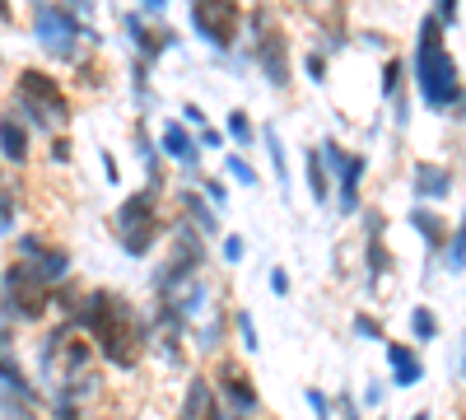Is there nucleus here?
I'll return each mask as SVG.
<instances>
[{
	"mask_svg": "<svg viewBox=\"0 0 466 420\" xmlns=\"http://www.w3.org/2000/svg\"><path fill=\"white\" fill-rule=\"evenodd\" d=\"M197 145H206V149H219V145H224V136H219V131H215V127L206 122V127L197 131Z\"/></svg>",
	"mask_w": 466,
	"mask_h": 420,
	"instance_id": "ea45409f",
	"label": "nucleus"
},
{
	"mask_svg": "<svg viewBox=\"0 0 466 420\" xmlns=\"http://www.w3.org/2000/svg\"><path fill=\"white\" fill-rule=\"evenodd\" d=\"M382 89H387V103L397 108V127H406V98H401V61H397V56L382 66Z\"/></svg>",
	"mask_w": 466,
	"mask_h": 420,
	"instance_id": "b1692460",
	"label": "nucleus"
},
{
	"mask_svg": "<svg viewBox=\"0 0 466 420\" xmlns=\"http://www.w3.org/2000/svg\"><path fill=\"white\" fill-rule=\"evenodd\" d=\"M52 159L70 164V140H66V136H52Z\"/></svg>",
	"mask_w": 466,
	"mask_h": 420,
	"instance_id": "37998d69",
	"label": "nucleus"
},
{
	"mask_svg": "<svg viewBox=\"0 0 466 420\" xmlns=\"http://www.w3.org/2000/svg\"><path fill=\"white\" fill-rule=\"evenodd\" d=\"M252 131H257V127H252V118H248L243 108H233V112H228V136L238 140V145H252V140H257Z\"/></svg>",
	"mask_w": 466,
	"mask_h": 420,
	"instance_id": "7c9ffc66",
	"label": "nucleus"
},
{
	"mask_svg": "<svg viewBox=\"0 0 466 420\" xmlns=\"http://www.w3.org/2000/svg\"><path fill=\"white\" fill-rule=\"evenodd\" d=\"M303 397H308V411H313L318 420H331V402H327V393H322V388H308Z\"/></svg>",
	"mask_w": 466,
	"mask_h": 420,
	"instance_id": "f704fd0d",
	"label": "nucleus"
},
{
	"mask_svg": "<svg viewBox=\"0 0 466 420\" xmlns=\"http://www.w3.org/2000/svg\"><path fill=\"white\" fill-rule=\"evenodd\" d=\"M70 5L80 10V15H94V0H70Z\"/></svg>",
	"mask_w": 466,
	"mask_h": 420,
	"instance_id": "de8ad7c7",
	"label": "nucleus"
},
{
	"mask_svg": "<svg viewBox=\"0 0 466 420\" xmlns=\"http://www.w3.org/2000/svg\"><path fill=\"white\" fill-rule=\"evenodd\" d=\"M15 257H19V261H28L33 271L43 276V281H52V285H61V281L70 276V252H66L61 243L43 239V234H19Z\"/></svg>",
	"mask_w": 466,
	"mask_h": 420,
	"instance_id": "9b49d317",
	"label": "nucleus"
},
{
	"mask_svg": "<svg viewBox=\"0 0 466 420\" xmlns=\"http://www.w3.org/2000/svg\"><path fill=\"white\" fill-rule=\"evenodd\" d=\"M219 341H224V323H219V318H210V327H201V332H197V346H201L206 355H215V351H219Z\"/></svg>",
	"mask_w": 466,
	"mask_h": 420,
	"instance_id": "72a5a7b5",
	"label": "nucleus"
},
{
	"mask_svg": "<svg viewBox=\"0 0 466 420\" xmlns=\"http://www.w3.org/2000/svg\"><path fill=\"white\" fill-rule=\"evenodd\" d=\"M56 303L70 313L75 332H85L94 341V351L112 364V369H136L149 341V323L136 313V303L116 290H85L75 294L66 290V281L56 285Z\"/></svg>",
	"mask_w": 466,
	"mask_h": 420,
	"instance_id": "f257e3e1",
	"label": "nucleus"
},
{
	"mask_svg": "<svg viewBox=\"0 0 466 420\" xmlns=\"http://www.w3.org/2000/svg\"><path fill=\"white\" fill-rule=\"evenodd\" d=\"M434 19L448 28V24H457V0H434Z\"/></svg>",
	"mask_w": 466,
	"mask_h": 420,
	"instance_id": "4c0bfd02",
	"label": "nucleus"
},
{
	"mask_svg": "<svg viewBox=\"0 0 466 420\" xmlns=\"http://www.w3.org/2000/svg\"><path fill=\"white\" fill-rule=\"evenodd\" d=\"M89 406H94V402H80V397H70V393L52 388V415H56V420H94Z\"/></svg>",
	"mask_w": 466,
	"mask_h": 420,
	"instance_id": "a878e982",
	"label": "nucleus"
},
{
	"mask_svg": "<svg viewBox=\"0 0 466 420\" xmlns=\"http://www.w3.org/2000/svg\"><path fill=\"white\" fill-rule=\"evenodd\" d=\"M0 164H15V169L28 164V127L15 118V112L0 118Z\"/></svg>",
	"mask_w": 466,
	"mask_h": 420,
	"instance_id": "a211bd4d",
	"label": "nucleus"
},
{
	"mask_svg": "<svg viewBox=\"0 0 466 420\" xmlns=\"http://www.w3.org/2000/svg\"><path fill=\"white\" fill-rule=\"evenodd\" d=\"M257 140H266V149H270V164H276V173H280V187H285V145H280V136H276V127H261V136Z\"/></svg>",
	"mask_w": 466,
	"mask_h": 420,
	"instance_id": "2f4dec72",
	"label": "nucleus"
},
{
	"mask_svg": "<svg viewBox=\"0 0 466 420\" xmlns=\"http://www.w3.org/2000/svg\"><path fill=\"white\" fill-rule=\"evenodd\" d=\"M33 37L52 61H75L80 56V43L98 47V33L89 24H80V15L56 5V0H33Z\"/></svg>",
	"mask_w": 466,
	"mask_h": 420,
	"instance_id": "423d86ee",
	"label": "nucleus"
},
{
	"mask_svg": "<svg viewBox=\"0 0 466 420\" xmlns=\"http://www.w3.org/2000/svg\"><path fill=\"white\" fill-rule=\"evenodd\" d=\"M233 332H238V341L248 346V355H257V351H261V336H257V318H252L248 309H238V313H233Z\"/></svg>",
	"mask_w": 466,
	"mask_h": 420,
	"instance_id": "cd10ccee",
	"label": "nucleus"
},
{
	"mask_svg": "<svg viewBox=\"0 0 466 420\" xmlns=\"http://www.w3.org/2000/svg\"><path fill=\"white\" fill-rule=\"evenodd\" d=\"M364 406H382V384H369V393H364Z\"/></svg>",
	"mask_w": 466,
	"mask_h": 420,
	"instance_id": "a18cd8bd",
	"label": "nucleus"
},
{
	"mask_svg": "<svg viewBox=\"0 0 466 420\" xmlns=\"http://www.w3.org/2000/svg\"><path fill=\"white\" fill-rule=\"evenodd\" d=\"M308 75H313V80H327V56H322V52L308 56Z\"/></svg>",
	"mask_w": 466,
	"mask_h": 420,
	"instance_id": "79ce46f5",
	"label": "nucleus"
},
{
	"mask_svg": "<svg viewBox=\"0 0 466 420\" xmlns=\"http://www.w3.org/2000/svg\"><path fill=\"white\" fill-rule=\"evenodd\" d=\"M131 145H136V155H140V164H145V173H149V187H164V173H159V149L149 145V136L136 127L131 131Z\"/></svg>",
	"mask_w": 466,
	"mask_h": 420,
	"instance_id": "393cba45",
	"label": "nucleus"
},
{
	"mask_svg": "<svg viewBox=\"0 0 466 420\" xmlns=\"http://www.w3.org/2000/svg\"><path fill=\"white\" fill-rule=\"evenodd\" d=\"M318 149H322L327 173L336 178V206H340V215H360V182L369 173V159L364 155H345L336 140H322Z\"/></svg>",
	"mask_w": 466,
	"mask_h": 420,
	"instance_id": "9d476101",
	"label": "nucleus"
},
{
	"mask_svg": "<svg viewBox=\"0 0 466 420\" xmlns=\"http://www.w3.org/2000/svg\"><path fill=\"white\" fill-rule=\"evenodd\" d=\"M303 173H308V192H313V201L322 206V201L331 197V173H327V164H322V149H308Z\"/></svg>",
	"mask_w": 466,
	"mask_h": 420,
	"instance_id": "5701e85b",
	"label": "nucleus"
},
{
	"mask_svg": "<svg viewBox=\"0 0 466 420\" xmlns=\"http://www.w3.org/2000/svg\"><path fill=\"white\" fill-rule=\"evenodd\" d=\"M182 122H187V127H197V131H201V127H206V112H201L197 103H187V108H182Z\"/></svg>",
	"mask_w": 466,
	"mask_h": 420,
	"instance_id": "a19ab883",
	"label": "nucleus"
},
{
	"mask_svg": "<svg viewBox=\"0 0 466 420\" xmlns=\"http://www.w3.org/2000/svg\"><path fill=\"white\" fill-rule=\"evenodd\" d=\"M0 388H10L15 397H24V402H43V393H37V384L24 374V364H19V355H15V346H0Z\"/></svg>",
	"mask_w": 466,
	"mask_h": 420,
	"instance_id": "dca6fc26",
	"label": "nucleus"
},
{
	"mask_svg": "<svg viewBox=\"0 0 466 420\" xmlns=\"http://www.w3.org/2000/svg\"><path fill=\"white\" fill-rule=\"evenodd\" d=\"M224 173H228L233 182H243V187H257V169H252L243 155H224Z\"/></svg>",
	"mask_w": 466,
	"mask_h": 420,
	"instance_id": "473e14b6",
	"label": "nucleus"
},
{
	"mask_svg": "<svg viewBox=\"0 0 466 420\" xmlns=\"http://www.w3.org/2000/svg\"><path fill=\"white\" fill-rule=\"evenodd\" d=\"M0 19H15V5H10V0H0Z\"/></svg>",
	"mask_w": 466,
	"mask_h": 420,
	"instance_id": "09e8293b",
	"label": "nucleus"
},
{
	"mask_svg": "<svg viewBox=\"0 0 466 420\" xmlns=\"http://www.w3.org/2000/svg\"><path fill=\"white\" fill-rule=\"evenodd\" d=\"M191 24L215 52H228L243 33V5L238 0H191Z\"/></svg>",
	"mask_w": 466,
	"mask_h": 420,
	"instance_id": "1a4fd4ad",
	"label": "nucleus"
},
{
	"mask_svg": "<svg viewBox=\"0 0 466 420\" xmlns=\"http://www.w3.org/2000/svg\"><path fill=\"white\" fill-rule=\"evenodd\" d=\"M98 159H103V178H107V182H116V178H122V173H116V159L107 155V149H98Z\"/></svg>",
	"mask_w": 466,
	"mask_h": 420,
	"instance_id": "c03bdc74",
	"label": "nucleus"
},
{
	"mask_svg": "<svg viewBox=\"0 0 466 420\" xmlns=\"http://www.w3.org/2000/svg\"><path fill=\"white\" fill-rule=\"evenodd\" d=\"M140 5H145L149 15H164V10H168V0H140Z\"/></svg>",
	"mask_w": 466,
	"mask_h": 420,
	"instance_id": "49530a36",
	"label": "nucleus"
},
{
	"mask_svg": "<svg viewBox=\"0 0 466 420\" xmlns=\"http://www.w3.org/2000/svg\"><path fill=\"white\" fill-rule=\"evenodd\" d=\"M443 261H448L452 276L466 271V215H461V224H457V234H448V243H443Z\"/></svg>",
	"mask_w": 466,
	"mask_h": 420,
	"instance_id": "bb28decb",
	"label": "nucleus"
},
{
	"mask_svg": "<svg viewBox=\"0 0 466 420\" xmlns=\"http://www.w3.org/2000/svg\"><path fill=\"white\" fill-rule=\"evenodd\" d=\"M56 303V285L43 281L33 271L28 261H10L5 271H0V313L10 323H43Z\"/></svg>",
	"mask_w": 466,
	"mask_h": 420,
	"instance_id": "39448f33",
	"label": "nucleus"
},
{
	"mask_svg": "<svg viewBox=\"0 0 466 420\" xmlns=\"http://www.w3.org/2000/svg\"><path fill=\"white\" fill-rule=\"evenodd\" d=\"M364 229H369V243H364V290L373 294L378 290V281L392 271V252H387V243H382V229H387V220L382 215H369L364 220Z\"/></svg>",
	"mask_w": 466,
	"mask_h": 420,
	"instance_id": "ddd939ff",
	"label": "nucleus"
},
{
	"mask_svg": "<svg viewBox=\"0 0 466 420\" xmlns=\"http://www.w3.org/2000/svg\"><path fill=\"white\" fill-rule=\"evenodd\" d=\"M415 89L420 103L430 112H466V89H461V75L457 61L443 43V24L434 15L420 19V37H415Z\"/></svg>",
	"mask_w": 466,
	"mask_h": 420,
	"instance_id": "f03ea898",
	"label": "nucleus"
},
{
	"mask_svg": "<svg viewBox=\"0 0 466 420\" xmlns=\"http://www.w3.org/2000/svg\"><path fill=\"white\" fill-rule=\"evenodd\" d=\"M159 149L168 159H177L182 169H197V159H201V145H197V136L187 131V122H168L164 136H159Z\"/></svg>",
	"mask_w": 466,
	"mask_h": 420,
	"instance_id": "f3484780",
	"label": "nucleus"
},
{
	"mask_svg": "<svg viewBox=\"0 0 466 420\" xmlns=\"http://www.w3.org/2000/svg\"><path fill=\"white\" fill-rule=\"evenodd\" d=\"M0 182H5V173H0Z\"/></svg>",
	"mask_w": 466,
	"mask_h": 420,
	"instance_id": "864d4df0",
	"label": "nucleus"
},
{
	"mask_svg": "<svg viewBox=\"0 0 466 420\" xmlns=\"http://www.w3.org/2000/svg\"><path fill=\"white\" fill-rule=\"evenodd\" d=\"M177 420H219V393L206 374H191V384L182 393V415Z\"/></svg>",
	"mask_w": 466,
	"mask_h": 420,
	"instance_id": "2eb2a0df",
	"label": "nucleus"
},
{
	"mask_svg": "<svg viewBox=\"0 0 466 420\" xmlns=\"http://www.w3.org/2000/svg\"><path fill=\"white\" fill-rule=\"evenodd\" d=\"M112 229H116V243H122L127 257H149L154 243L164 239V210H159V187H140V192H131L122 206H116L112 215Z\"/></svg>",
	"mask_w": 466,
	"mask_h": 420,
	"instance_id": "20e7f679",
	"label": "nucleus"
},
{
	"mask_svg": "<svg viewBox=\"0 0 466 420\" xmlns=\"http://www.w3.org/2000/svg\"><path fill=\"white\" fill-rule=\"evenodd\" d=\"M387 369H392L397 388H415L424 378V364H420V355L406 346V341H387Z\"/></svg>",
	"mask_w": 466,
	"mask_h": 420,
	"instance_id": "6ab92c4d",
	"label": "nucleus"
},
{
	"mask_svg": "<svg viewBox=\"0 0 466 420\" xmlns=\"http://www.w3.org/2000/svg\"><path fill=\"white\" fill-rule=\"evenodd\" d=\"M355 332H360L364 341H378V336H382V327H378L369 313H360V318H355Z\"/></svg>",
	"mask_w": 466,
	"mask_h": 420,
	"instance_id": "58836bf2",
	"label": "nucleus"
},
{
	"mask_svg": "<svg viewBox=\"0 0 466 420\" xmlns=\"http://www.w3.org/2000/svg\"><path fill=\"white\" fill-rule=\"evenodd\" d=\"M177 206L187 210V224H197L206 239H215V234H219V215L206 206V197H201V192H191V187H187V192H177Z\"/></svg>",
	"mask_w": 466,
	"mask_h": 420,
	"instance_id": "412c9836",
	"label": "nucleus"
},
{
	"mask_svg": "<svg viewBox=\"0 0 466 420\" xmlns=\"http://www.w3.org/2000/svg\"><path fill=\"white\" fill-rule=\"evenodd\" d=\"M15 210H19V197L10 182H0V234H10L15 229Z\"/></svg>",
	"mask_w": 466,
	"mask_h": 420,
	"instance_id": "c756f323",
	"label": "nucleus"
},
{
	"mask_svg": "<svg viewBox=\"0 0 466 420\" xmlns=\"http://www.w3.org/2000/svg\"><path fill=\"white\" fill-rule=\"evenodd\" d=\"M410 336L415 341H434L439 336V313L434 309H415L410 313Z\"/></svg>",
	"mask_w": 466,
	"mask_h": 420,
	"instance_id": "c85d7f7f",
	"label": "nucleus"
},
{
	"mask_svg": "<svg viewBox=\"0 0 466 420\" xmlns=\"http://www.w3.org/2000/svg\"><path fill=\"white\" fill-rule=\"evenodd\" d=\"M224 420H248V415H224Z\"/></svg>",
	"mask_w": 466,
	"mask_h": 420,
	"instance_id": "603ef678",
	"label": "nucleus"
},
{
	"mask_svg": "<svg viewBox=\"0 0 466 420\" xmlns=\"http://www.w3.org/2000/svg\"><path fill=\"white\" fill-rule=\"evenodd\" d=\"M215 393L233 406V415H257V411H261V393H257V384H252V374H243L233 360H219Z\"/></svg>",
	"mask_w": 466,
	"mask_h": 420,
	"instance_id": "f8f14e48",
	"label": "nucleus"
},
{
	"mask_svg": "<svg viewBox=\"0 0 466 420\" xmlns=\"http://www.w3.org/2000/svg\"><path fill=\"white\" fill-rule=\"evenodd\" d=\"M15 108L28 127L47 131V136L70 127V94L56 85V75L37 70V66H24L15 75Z\"/></svg>",
	"mask_w": 466,
	"mask_h": 420,
	"instance_id": "7ed1b4c3",
	"label": "nucleus"
},
{
	"mask_svg": "<svg viewBox=\"0 0 466 420\" xmlns=\"http://www.w3.org/2000/svg\"><path fill=\"white\" fill-rule=\"evenodd\" d=\"M248 33H252V56H257V66H261V75L270 85H289V43H285V33H280V24L270 19V5H257L252 15H248Z\"/></svg>",
	"mask_w": 466,
	"mask_h": 420,
	"instance_id": "6e6552de",
	"label": "nucleus"
},
{
	"mask_svg": "<svg viewBox=\"0 0 466 420\" xmlns=\"http://www.w3.org/2000/svg\"><path fill=\"white\" fill-rule=\"evenodd\" d=\"M345 420H360V415H355V406H345Z\"/></svg>",
	"mask_w": 466,
	"mask_h": 420,
	"instance_id": "8fccbe9b",
	"label": "nucleus"
},
{
	"mask_svg": "<svg viewBox=\"0 0 466 420\" xmlns=\"http://www.w3.org/2000/svg\"><path fill=\"white\" fill-rule=\"evenodd\" d=\"M452 192V173L443 164H415V197L420 201H443Z\"/></svg>",
	"mask_w": 466,
	"mask_h": 420,
	"instance_id": "aec40b11",
	"label": "nucleus"
},
{
	"mask_svg": "<svg viewBox=\"0 0 466 420\" xmlns=\"http://www.w3.org/2000/svg\"><path fill=\"white\" fill-rule=\"evenodd\" d=\"M243 252H248L243 234H228V239H224V261H243Z\"/></svg>",
	"mask_w": 466,
	"mask_h": 420,
	"instance_id": "e433bc0d",
	"label": "nucleus"
},
{
	"mask_svg": "<svg viewBox=\"0 0 466 420\" xmlns=\"http://www.w3.org/2000/svg\"><path fill=\"white\" fill-rule=\"evenodd\" d=\"M410 420H430V411H415V415H410Z\"/></svg>",
	"mask_w": 466,
	"mask_h": 420,
	"instance_id": "3c124183",
	"label": "nucleus"
},
{
	"mask_svg": "<svg viewBox=\"0 0 466 420\" xmlns=\"http://www.w3.org/2000/svg\"><path fill=\"white\" fill-rule=\"evenodd\" d=\"M201 266H206V234L197 224H173V248H168V261L154 271V294L168 299L177 285H187L191 276H201Z\"/></svg>",
	"mask_w": 466,
	"mask_h": 420,
	"instance_id": "0eeeda50",
	"label": "nucleus"
},
{
	"mask_svg": "<svg viewBox=\"0 0 466 420\" xmlns=\"http://www.w3.org/2000/svg\"><path fill=\"white\" fill-rule=\"evenodd\" d=\"M410 224L420 229V239L430 243V257H443V243H448V224H443L434 210H424V206H420V210H410Z\"/></svg>",
	"mask_w": 466,
	"mask_h": 420,
	"instance_id": "4be33fe9",
	"label": "nucleus"
},
{
	"mask_svg": "<svg viewBox=\"0 0 466 420\" xmlns=\"http://www.w3.org/2000/svg\"><path fill=\"white\" fill-rule=\"evenodd\" d=\"M122 24H127V37L136 43V56L149 61V66H154V56H164L168 47H177V37H173L168 28H149L145 15H127Z\"/></svg>",
	"mask_w": 466,
	"mask_h": 420,
	"instance_id": "4468645a",
	"label": "nucleus"
},
{
	"mask_svg": "<svg viewBox=\"0 0 466 420\" xmlns=\"http://www.w3.org/2000/svg\"><path fill=\"white\" fill-rule=\"evenodd\" d=\"M270 294H276V299L289 294V271H285V266H270Z\"/></svg>",
	"mask_w": 466,
	"mask_h": 420,
	"instance_id": "c9c22d12",
	"label": "nucleus"
}]
</instances>
